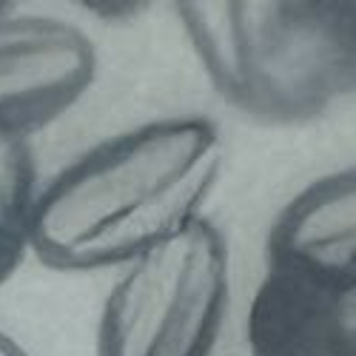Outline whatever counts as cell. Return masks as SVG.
Segmentation results:
<instances>
[{"label": "cell", "instance_id": "cell-9", "mask_svg": "<svg viewBox=\"0 0 356 356\" xmlns=\"http://www.w3.org/2000/svg\"><path fill=\"white\" fill-rule=\"evenodd\" d=\"M9 12H12V3H6V0H0V20L9 17Z\"/></svg>", "mask_w": 356, "mask_h": 356}, {"label": "cell", "instance_id": "cell-4", "mask_svg": "<svg viewBox=\"0 0 356 356\" xmlns=\"http://www.w3.org/2000/svg\"><path fill=\"white\" fill-rule=\"evenodd\" d=\"M97 74L95 43L69 20H0V140H29L63 117Z\"/></svg>", "mask_w": 356, "mask_h": 356}, {"label": "cell", "instance_id": "cell-5", "mask_svg": "<svg viewBox=\"0 0 356 356\" xmlns=\"http://www.w3.org/2000/svg\"><path fill=\"white\" fill-rule=\"evenodd\" d=\"M268 271L356 293V174L339 168L296 191L277 214Z\"/></svg>", "mask_w": 356, "mask_h": 356}, {"label": "cell", "instance_id": "cell-2", "mask_svg": "<svg viewBox=\"0 0 356 356\" xmlns=\"http://www.w3.org/2000/svg\"><path fill=\"white\" fill-rule=\"evenodd\" d=\"M171 9L217 95L257 120H316L356 86L353 0H180Z\"/></svg>", "mask_w": 356, "mask_h": 356}, {"label": "cell", "instance_id": "cell-8", "mask_svg": "<svg viewBox=\"0 0 356 356\" xmlns=\"http://www.w3.org/2000/svg\"><path fill=\"white\" fill-rule=\"evenodd\" d=\"M0 356H32L17 339H12L6 331H0Z\"/></svg>", "mask_w": 356, "mask_h": 356}, {"label": "cell", "instance_id": "cell-1", "mask_svg": "<svg viewBox=\"0 0 356 356\" xmlns=\"http://www.w3.org/2000/svg\"><path fill=\"white\" fill-rule=\"evenodd\" d=\"M222 171L205 117H168L108 137L40 188L35 254L57 271L129 265L200 217Z\"/></svg>", "mask_w": 356, "mask_h": 356}, {"label": "cell", "instance_id": "cell-3", "mask_svg": "<svg viewBox=\"0 0 356 356\" xmlns=\"http://www.w3.org/2000/svg\"><path fill=\"white\" fill-rule=\"evenodd\" d=\"M225 308V236L197 217L117 277L97 322V356H209Z\"/></svg>", "mask_w": 356, "mask_h": 356}, {"label": "cell", "instance_id": "cell-6", "mask_svg": "<svg viewBox=\"0 0 356 356\" xmlns=\"http://www.w3.org/2000/svg\"><path fill=\"white\" fill-rule=\"evenodd\" d=\"M254 356H356V293L265 274L248 311Z\"/></svg>", "mask_w": 356, "mask_h": 356}, {"label": "cell", "instance_id": "cell-7", "mask_svg": "<svg viewBox=\"0 0 356 356\" xmlns=\"http://www.w3.org/2000/svg\"><path fill=\"white\" fill-rule=\"evenodd\" d=\"M38 160L29 140H0V285L23 265L35 240Z\"/></svg>", "mask_w": 356, "mask_h": 356}]
</instances>
